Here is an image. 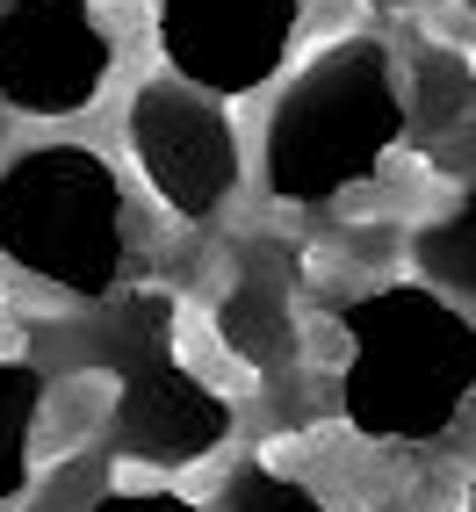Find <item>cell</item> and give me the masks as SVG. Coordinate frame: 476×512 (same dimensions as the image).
Instances as JSON below:
<instances>
[{"label": "cell", "instance_id": "6da1fadb", "mask_svg": "<svg viewBox=\"0 0 476 512\" xmlns=\"http://www.w3.org/2000/svg\"><path fill=\"white\" fill-rule=\"evenodd\" d=\"M339 412L390 448H426L476 404V318L433 282H383L339 303Z\"/></svg>", "mask_w": 476, "mask_h": 512}, {"label": "cell", "instance_id": "7a4b0ae2", "mask_svg": "<svg viewBox=\"0 0 476 512\" xmlns=\"http://www.w3.org/2000/svg\"><path fill=\"white\" fill-rule=\"evenodd\" d=\"M412 130V94L383 37H339L282 87L267 116L260 174L275 202L325 210L383 174V159Z\"/></svg>", "mask_w": 476, "mask_h": 512}, {"label": "cell", "instance_id": "3957f363", "mask_svg": "<svg viewBox=\"0 0 476 512\" xmlns=\"http://www.w3.org/2000/svg\"><path fill=\"white\" fill-rule=\"evenodd\" d=\"M0 260L80 303L116 296L138 267L123 174L65 138L15 152L0 166Z\"/></svg>", "mask_w": 476, "mask_h": 512}, {"label": "cell", "instance_id": "277c9868", "mask_svg": "<svg viewBox=\"0 0 476 512\" xmlns=\"http://www.w3.org/2000/svg\"><path fill=\"white\" fill-rule=\"evenodd\" d=\"M174 325H181L174 296L138 289L101 332V368L116 375L109 397L116 455L145 469H195L231 440V404L210 375L174 354Z\"/></svg>", "mask_w": 476, "mask_h": 512}, {"label": "cell", "instance_id": "5b68a950", "mask_svg": "<svg viewBox=\"0 0 476 512\" xmlns=\"http://www.w3.org/2000/svg\"><path fill=\"white\" fill-rule=\"evenodd\" d=\"M123 138H130V159H138V174H145V188H152V202L166 217L210 224V217H224V202L238 195V174H246V159H238V130L217 109V94L188 87L181 73L145 80L138 94H130Z\"/></svg>", "mask_w": 476, "mask_h": 512}, {"label": "cell", "instance_id": "8992f818", "mask_svg": "<svg viewBox=\"0 0 476 512\" xmlns=\"http://www.w3.org/2000/svg\"><path fill=\"white\" fill-rule=\"evenodd\" d=\"M116 73V37L94 0H8L0 8V101L15 116H80Z\"/></svg>", "mask_w": 476, "mask_h": 512}, {"label": "cell", "instance_id": "52a82bcc", "mask_svg": "<svg viewBox=\"0 0 476 512\" xmlns=\"http://www.w3.org/2000/svg\"><path fill=\"white\" fill-rule=\"evenodd\" d=\"M303 0H159V58L202 94H253L289 65Z\"/></svg>", "mask_w": 476, "mask_h": 512}, {"label": "cell", "instance_id": "ba28073f", "mask_svg": "<svg viewBox=\"0 0 476 512\" xmlns=\"http://www.w3.org/2000/svg\"><path fill=\"white\" fill-rule=\"evenodd\" d=\"M217 339L238 368L253 375H282L303 354V325H296V296L275 267H246L238 282H224L217 296Z\"/></svg>", "mask_w": 476, "mask_h": 512}, {"label": "cell", "instance_id": "9c48e42d", "mask_svg": "<svg viewBox=\"0 0 476 512\" xmlns=\"http://www.w3.org/2000/svg\"><path fill=\"white\" fill-rule=\"evenodd\" d=\"M44 397L51 390L37 368L0 354V512L29 491V469H37V448H44Z\"/></svg>", "mask_w": 476, "mask_h": 512}, {"label": "cell", "instance_id": "30bf717a", "mask_svg": "<svg viewBox=\"0 0 476 512\" xmlns=\"http://www.w3.org/2000/svg\"><path fill=\"white\" fill-rule=\"evenodd\" d=\"M412 267H419V282H433L440 296L476 303V195H462L455 210H440V217L419 224Z\"/></svg>", "mask_w": 476, "mask_h": 512}, {"label": "cell", "instance_id": "8fae6325", "mask_svg": "<svg viewBox=\"0 0 476 512\" xmlns=\"http://www.w3.org/2000/svg\"><path fill=\"white\" fill-rule=\"evenodd\" d=\"M412 109H419V123L433 130V138H448L455 123H469L476 116V73H469V58L426 51L419 73H412Z\"/></svg>", "mask_w": 476, "mask_h": 512}, {"label": "cell", "instance_id": "7c38bea8", "mask_svg": "<svg viewBox=\"0 0 476 512\" xmlns=\"http://www.w3.org/2000/svg\"><path fill=\"white\" fill-rule=\"evenodd\" d=\"M217 512H332L303 476H282V469H267V462H253V469H238L231 484H224V505Z\"/></svg>", "mask_w": 476, "mask_h": 512}, {"label": "cell", "instance_id": "4fadbf2b", "mask_svg": "<svg viewBox=\"0 0 476 512\" xmlns=\"http://www.w3.org/2000/svg\"><path fill=\"white\" fill-rule=\"evenodd\" d=\"M101 491H109V462H65L58 469V484H44L37 491V505H29V512H87Z\"/></svg>", "mask_w": 476, "mask_h": 512}, {"label": "cell", "instance_id": "5bb4252c", "mask_svg": "<svg viewBox=\"0 0 476 512\" xmlns=\"http://www.w3.org/2000/svg\"><path fill=\"white\" fill-rule=\"evenodd\" d=\"M433 166H440L448 181H476V116L455 123L448 138H433Z\"/></svg>", "mask_w": 476, "mask_h": 512}, {"label": "cell", "instance_id": "9a60e30c", "mask_svg": "<svg viewBox=\"0 0 476 512\" xmlns=\"http://www.w3.org/2000/svg\"><path fill=\"white\" fill-rule=\"evenodd\" d=\"M87 512H195V505H188L181 491H116V484H109Z\"/></svg>", "mask_w": 476, "mask_h": 512}, {"label": "cell", "instance_id": "2e32d148", "mask_svg": "<svg viewBox=\"0 0 476 512\" xmlns=\"http://www.w3.org/2000/svg\"><path fill=\"white\" fill-rule=\"evenodd\" d=\"M368 8H412V0H368Z\"/></svg>", "mask_w": 476, "mask_h": 512}, {"label": "cell", "instance_id": "e0dca14e", "mask_svg": "<svg viewBox=\"0 0 476 512\" xmlns=\"http://www.w3.org/2000/svg\"><path fill=\"white\" fill-rule=\"evenodd\" d=\"M462 8H469V15H476V0H462Z\"/></svg>", "mask_w": 476, "mask_h": 512}, {"label": "cell", "instance_id": "ac0fdd59", "mask_svg": "<svg viewBox=\"0 0 476 512\" xmlns=\"http://www.w3.org/2000/svg\"><path fill=\"white\" fill-rule=\"evenodd\" d=\"M0 8H8V0H0Z\"/></svg>", "mask_w": 476, "mask_h": 512}, {"label": "cell", "instance_id": "d6986e66", "mask_svg": "<svg viewBox=\"0 0 476 512\" xmlns=\"http://www.w3.org/2000/svg\"><path fill=\"white\" fill-rule=\"evenodd\" d=\"M0 318H8V311H0Z\"/></svg>", "mask_w": 476, "mask_h": 512}]
</instances>
